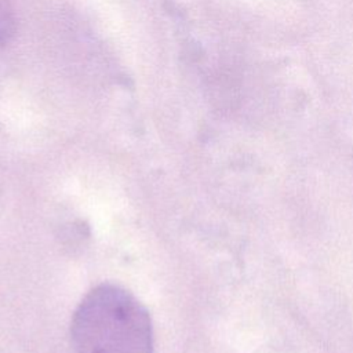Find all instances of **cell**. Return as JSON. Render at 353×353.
Instances as JSON below:
<instances>
[{"mask_svg": "<svg viewBox=\"0 0 353 353\" xmlns=\"http://www.w3.org/2000/svg\"><path fill=\"white\" fill-rule=\"evenodd\" d=\"M15 33V14L11 0H0V48L7 46Z\"/></svg>", "mask_w": 353, "mask_h": 353, "instance_id": "7a4b0ae2", "label": "cell"}, {"mask_svg": "<svg viewBox=\"0 0 353 353\" xmlns=\"http://www.w3.org/2000/svg\"><path fill=\"white\" fill-rule=\"evenodd\" d=\"M74 353H153L146 307L114 284L92 288L79 303L70 324Z\"/></svg>", "mask_w": 353, "mask_h": 353, "instance_id": "6da1fadb", "label": "cell"}]
</instances>
